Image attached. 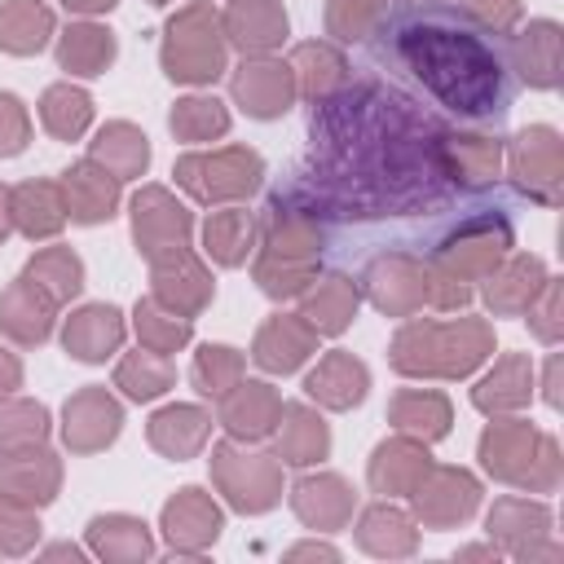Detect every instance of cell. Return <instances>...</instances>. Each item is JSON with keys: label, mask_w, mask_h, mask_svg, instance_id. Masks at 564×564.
I'll use <instances>...</instances> for the list:
<instances>
[{"label": "cell", "mask_w": 564, "mask_h": 564, "mask_svg": "<svg viewBox=\"0 0 564 564\" xmlns=\"http://www.w3.org/2000/svg\"><path fill=\"white\" fill-rule=\"evenodd\" d=\"M480 463L502 485L551 494L560 485V449L546 432H538L524 419H498L480 436Z\"/></svg>", "instance_id": "4"}, {"label": "cell", "mask_w": 564, "mask_h": 564, "mask_svg": "<svg viewBox=\"0 0 564 564\" xmlns=\"http://www.w3.org/2000/svg\"><path fill=\"white\" fill-rule=\"evenodd\" d=\"M212 476H216L220 494L229 498V507H238L247 516H260L282 498V467L273 454H251V449L220 441L212 449Z\"/></svg>", "instance_id": "8"}, {"label": "cell", "mask_w": 564, "mask_h": 564, "mask_svg": "<svg viewBox=\"0 0 564 564\" xmlns=\"http://www.w3.org/2000/svg\"><path fill=\"white\" fill-rule=\"evenodd\" d=\"M216 410H220V423H225L229 436L260 441V436H269L278 427L282 397L260 379H238L225 397H216Z\"/></svg>", "instance_id": "18"}, {"label": "cell", "mask_w": 564, "mask_h": 564, "mask_svg": "<svg viewBox=\"0 0 564 564\" xmlns=\"http://www.w3.org/2000/svg\"><path fill=\"white\" fill-rule=\"evenodd\" d=\"M48 410L40 401H4L0 405V454H22L44 445Z\"/></svg>", "instance_id": "48"}, {"label": "cell", "mask_w": 564, "mask_h": 564, "mask_svg": "<svg viewBox=\"0 0 564 564\" xmlns=\"http://www.w3.org/2000/svg\"><path fill=\"white\" fill-rule=\"evenodd\" d=\"M242 352L238 348H229V344H203L198 352H194V370H189V379H194V388L203 392V397H225L238 379H242Z\"/></svg>", "instance_id": "50"}, {"label": "cell", "mask_w": 564, "mask_h": 564, "mask_svg": "<svg viewBox=\"0 0 564 564\" xmlns=\"http://www.w3.org/2000/svg\"><path fill=\"white\" fill-rule=\"evenodd\" d=\"M137 339H141V348L172 357L176 348L189 344V317H181L167 304H159L154 295H145V300H137Z\"/></svg>", "instance_id": "46"}, {"label": "cell", "mask_w": 564, "mask_h": 564, "mask_svg": "<svg viewBox=\"0 0 564 564\" xmlns=\"http://www.w3.org/2000/svg\"><path fill=\"white\" fill-rule=\"evenodd\" d=\"M507 256H511V225L502 216H494V212H476L432 251L427 264L449 273V278H458V282H480Z\"/></svg>", "instance_id": "7"}, {"label": "cell", "mask_w": 564, "mask_h": 564, "mask_svg": "<svg viewBox=\"0 0 564 564\" xmlns=\"http://www.w3.org/2000/svg\"><path fill=\"white\" fill-rule=\"evenodd\" d=\"M88 159L97 167H106L115 181H132V176H145V167H150V141L141 128L115 119L88 141Z\"/></svg>", "instance_id": "34"}, {"label": "cell", "mask_w": 564, "mask_h": 564, "mask_svg": "<svg viewBox=\"0 0 564 564\" xmlns=\"http://www.w3.org/2000/svg\"><path fill=\"white\" fill-rule=\"evenodd\" d=\"M313 348H317V330L300 313H278L256 330L251 361L269 375H291L313 357Z\"/></svg>", "instance_id": "17"}, {"label": "cell", "mask_w": 564, "mask_h": 564, "mask_svg": "<svg viewBox=\"0 0 564 564\" xmlns=\"http://www.w3.org/2000/svg\"><path fill=\"white\" fill-rule=\"evenodd\" d=\"M70 13H84V18H93V13H106V9H115L119 0H62Z\"/></svg>", "instance_id": "57"}, {"label": "cell", "mask_w": 564, "mask_h": 564, "mask_svg": "<svg viewBox=\"0 0 564 564\" xmlns=\"http://www.w3.org/2000/svg\"><path fill=\"white\" fill-rule=\"evenodd\" d=\"M383 18H388V0H330L326 4V31L348 44L375 35Z\"/></svg>", "instance_id": "51"}, {"label": "cell", "mask_w": 564, "mask_h": 564, "mask_svg": "<svg viewBox=\"0 0 564 564\" xmlns=\"http://www.w3.org/2000/svg\"><path fill=\"white\" fill-rule=\"evenodd\" d=\"M53 313H57V300L35 278L22 273L0 295V335H9L13 344H44L53 330Z\"/></svg>", "instance_id": "23"}, {"label": "cell", "mask_w": 564, "mask_h": 564, "mask_svg": "<svg viewBox=\"0 0 564 564\" xmlns=\"http://www.w3.org/2000/svg\"><path fill=\"white\" fill-rule=\"evenodd\" d=\"M251 247H256V216H247L242 207H220V212L207 216V225H203V251L216 264L234 269V264H242L251 256Z\"/></svg>", "instance_id": "41"}, {"label": "cell", "mask_w": 564, "mask_h": 564, "mask_svg": "<svg viewBox=\"0 0 564 564\" xmlns=\"http://www.w3.org/2000/svg\"><path fill=\"white\" fill-rule=\"evenodd\" d=\"M357 542H361L370 555H410V551L419 546V529H414V520H410L401 507L379 502V507H370V511L361 516Z\"/></svg>", "instance_id": "44"}, {"label": "cell", "mask_w": 564, "mask_h": 564, "mask_svg": "<svg viewBox=\"0 0 564 564\" xmlns=\"http://www.w3.org/2000/svg\"><path fill=\"white\" fill-rule=\"evenodd\" d=\"M432 467V454H427V441H414V436H392L383 441L375 454H370V489L383 494V498H410L419 489V480L427 476Z\"/></svg>", "instance_id": "20"}, {"label": "cell", "mask_w": 564, "mask_h": 564, "mask_svg": "<svg viewBox=\"0 0 564 564\" xmlns=\"http://www.w3.org/2000/svg\"><path fill=\"white\" fill-rule=\"evenodd\" d=\"M286 66H291V75H295L300 97H308V101H322V97H330L339 84H348V62H344V53L330 48V44H300Z\"/></svg>", "instance_id": "39"}, {"label": "cell", "mask_w": 564, "mask_h": 564, "mask_svg": "<svg viewBox=\"0 0 564 564\" xmlns=\"http://www.w3.org/2000/svg\"><path fill=\"white\" fill-rule=\"evenodd\" d=\"M220 31L225 44L242 48L247 57H269L286 40V9L278 0H229Z\"/></svg>", "instance_id": "16"}, {"label": "cell", "mask_w": 564, "mask_h": 564, "mask_svg": "<svg viewBox=\"0 0 564 564\" xmlns=\"http://www.w3.org/2000/svg\"><path fill=\"white\" fill-rule=\"evenodd\" d=\"M392 22V53L397 62L454 115L467 119H494L511 101L507 62L476 26H454L441 18H427L419 9H405Z\"/></svg>", "instance_id": "2"}, {"label": "cell", "mask_w": 564, "mask_h": 564, "mask_svg": "<svg viewBox=\"0 0 564 564\" xmlns=\"http://www.w3.org/2000/svg\"><path fill=\"white\" fill-rule=\"evenodd\" d=\"M546 269L538 256H507L494 273H485V304L502 317H516L529 308V300L542 291Z\"/></svg>", "instance_id": "30"}, {"label": "cell", "mask_w": 564, "mask_h": 564, "mask_svg": "<svg viewBox=\"0 0 564 564\" xmlns=\"http://www.w3.org/2000/svg\"><path fill=\"white\" fill-rule=\"evenodd\" d=\"M511 176L516 185L538 203H560V176H564V145L560 132L538 123L524 128L511 141Z\"/></svg>", "instance_id": "9"}, {"label": "cell", "mask_w": 564, "mask_h": 564, "mask_svg": "<svg viewBox=\"0 0 564 564\" xmlns=\"http://www.w3.org/2000/svg\"><path fill=\"white\" fill-rule=\"evenodd\" d=\"M313 189L344 216L414 212L445 194V128L375 79L313 101Z\"/></svg>", "instance_id": "1"}, {"label": "cell", "mask_w": 564, "mask_h": 564, "mask_svg": "<svg viewBox=\"0 0 564 564\" xmlns=\"http://www.w3.org/2000/svg\"><path fill=\"white\" fill-rule=\"evenodd\" d=\"M115 31L110 26H97V22H70L57 40V66L66 75H79V79H93L101 75L110 62H115Z\"/></svg>", "instance_id": "37"}, {"label": "cell", "mask_w": 564, "mask_h": 564, "mask_svg": "<svg viewBox=\"0 0 564 564\" xmlns=\"http://www.w3.org/2000/svg\"><path fill=\"white\" fill-rule=\"evenodd\" d=\"M150 278H154V300L167 304L181 317H194L212 304V273L203 269V260L189 247H172L163 256L150 260Z\"/></svg>", "instance_id": "14"}, {"label": "cell", "mask_w": 564, "mask_h": 564, "mask_svg": "<svg viewBox=\"0 0 564 564\" xmlns=\"http://www.w3.org/2000/svg\"><path fill=\"white\" fill-rule=\"evenodd\" d=\"M62 344H66V352L75 361L97 366V361L119 352V344H123V313L115 304H84V308H75L66 317Z\"/></svg>", "instance_id": "22"}, {"label": "cell", "mask_w": 564, "mask_h": 564, "mask_svg": "<svg viewBox=\"0 0 564 564\" xmlns=\"http://www.w3.org/2000/svg\"><path fill=\"white\" fill-rule=\"evenodd\" d=\"M172 176H176V185H181L189 198L216 207V203H238V198H247V194L260 185L264 163H260V154L247 150V145H225V150H203V154L176 159Z\"/></svg>", "instance_id": "6"}, {"label": "cell", "mask_w": 564, "mask_h": 564, "mask_svg": "<svg viewBox=\"0 0 564 564\" xmlns=\"http://www.w3.org/2000/svg\"><path fill=\"white\" fill-rule=\"evenodd\" d=\"M300 295H304L300 317H304L317 335H339V330H348V322L357 317V304H361V291H357L352 278H344V273L322 278L317 286H304Z\"/></svg>", "instance_id": "36"}, {"label": "cell", "mask_w": 564, "mask_h": 564, "mask_svg": "<svg viewBox=\"0 0 564 564\" xmlns=\"http://www.w3.org/2000/svg\"><path fill=\"white\" fill-rule=\"evenodd\" d=\"M546 529H551V511L529 498H498L489 511V538H498L502 551L520 560L533 555V542L546 538Z\"/></svg>", "instance_id": "35"}, {"label": "cell", "mask_w": 564, "mask_h": 564, "mask_svg": "<svg viewBox=\"0 0 564 564\" xmlns=\"http://www.w3.org/2000/svg\"><path fill=\"white\" fill-rule=\"evenodd\" d=\"M229 93H234V101H238L251 119H278V115H286L291 101L300 97L291 66H286V62H273V57H247V62L229 75Z\"/></svg>", "instance_id": "13"}, {"label": "cell", "mask_w": 564, "mask_h": 564, "mask_svg": "<svg viewBox=\"0 0 564 564\" xmlns=\"http://www.w3.org/2000/svg\"><path fill=\"white\" fill-rule=\"evenodd\" d=\"M88 546H93L101 560H145V555L154 551L145 520L123 516V511H115V516H93V520H88Z\"/></svg>", "instance_id": "42"}, {"label": "cell", "mask_w": 564, "mask_h": 564, "mask_svg": "<svg viewBox=\"0 0 564 564\" xmlns=\"http://www.w3.org/2000/svg\"><path fill=\"white\" fill-rule=\"evenodd\" d=\"M57 485H62V463H57L44 445L0 458V494L18 498V502H26V507L53 502Z\"/></svg>", "instance_id": "26"}, {"label": "cell", "mask_w": 564, "mask_h": 564, "mask_svg": "<svg viewBox=\"0 0 564 564\" xmlns=\"http://www.w3.org/2000/svg\"><path fill=\"white\" fill-rule=\"evenodd\" d=\"M388 423L414 441H441L449 432V397L436 388H401L388 401Z\"/></svg>", "instance_id": "33"}, {"label": "cell", "mask_w": 564, "mask_h": 564, "mask_svg": "<svg viewBox=\"0 0 564 564\" xmlns=\"http://www.w3.org/2000/svg\"><path fill=\"white\" fill-rule=\"evenodd\" d=\"M291 507H295V516H300L308 529L335 533V529H344V524L352 520L357 494H352V485H348L344 476L317 471V476H300V480L291 485Z\"/></svg>", "instance_id": "19"}, {"label": "cell", "mask_w": 564, "mask_h": 564, "mask_svg": "<svg viewBox=\"0 0 564 564\" xmlns=\"http://www.w3.org/2000/svg\"><path fill=\"white\" fill-rule=\"evenodd\" d=\"M498 141L489 137H467V132H445L441 137V159L449 185H480L498 172Z\"/></svg>", "instance_id": "40"}, {"label": "cell", "mask_w": 564, "mask_h": 564, "mask_svg": "<svg viewBox=\"0 0 564 564\" xmlns=\"http://www.w3.org/2000/svg\"><path fill=\"white\" fill-rule=\"evenodd\" d=\"M53 40V9L44 0H4L0 4V48L31 57Z\"/></svg>", "instance_id": "38"}, {"label": "cell", "mask_w": 564, "mask_h": 564, "mask_svg": "<svg viewBox=\"0 0 564 564\" xmlns=\"http://www.w3.org/2000/svg\"><path fill=\"white\" fill-rule=\"evenodd\" d=\"M555 366H560V361L551 357V366H546V401H551V405H560V388H555Z\"/></svg>", "instance_id": "59"}, {"label": "cell", "mask_w": 564, "mask_h": 564, "mask_svg": "<svg viewBox=\"0 0 564 564\" xmlns=\"http://www.w3.org/2000/svg\"><path fill=\"white\" fill-rule=\"evenodd\" d=\"M13 234V207H9V189L0 185V242Z\"/></svg>", "instance_id": "58"}, {"label": "cell", "mask_w": 564, "mask_h": 564, "mask_svg": "<svg viewBox=\"0 0 564 564\" xmlns=\"http://www.w3.org/2000/svg\"><path fill=\"white\" fill-rule=\"evenodd\" d=\"M366 295L379 313L388 317H410L427 304V264L405 256V251H392V256H379L370 269H366Z\"/></svg>", "instance_id": "12"}, {"label": "cell", "mask_w": 564, "mask_h": 564, "mask_svg": "<svg viewBox=\"0 0 564 564\" xmlns=\"http://www.w3.org/2000/svg\"><path fill=\"white\" fill-rule=\"evenodd\" d=\"M18 388H22V361L9 348H0V401L13 397Z\"/></svg>", "instance_id": "56"}, {"label": "cell", "mask_w": 564, "mask_h": 564, "mask_svg": "<svg viewBox=\"0 0 564 564\" xmlns=\"http://www.w3.org/2000/svg\"><path fill=\"white\" fill-rule=\"evenodd\" d=\"M454 4H458V13L471 18L476 31L502 35V31H511L520 22V0H454Z\"/></svg>", "instance_id": "53"}, {"label": "cell", "mask_w": 564, "mask_h": 564, "mask_svg": "<svg viewBox=\"0 0 564 564\" xmlns=\"http://www.w3.org/2000/svg\"><path fill=\"white\" fill-rule=\"evenodd\" d=\"M159 62L176 84H212L225 75V31L212 0H189L167 18Z\"/></svg>", "instance_id": "5"}, {"label": "cell", "mask_w": 564, "mask_h": 564, "mask_svg": "<svg viewBox=\"0 0 564 564\" xmlns=\"http://www.w3.org/2000/svg\"><path fill=\"white\" fill-rule=\"evenodd\" d=\"M57 185L66 198V220H75V225H101L119 207V181L106 167H97L93 159H79Z\"/></svg>", "instance_id": "24"}, {"label": "cell", "mask_w": 564, "mask_h": 564, "mask_svg": "<svg viewBox=\"0 0 564 564\" xmlns=\"http://www.w3.org/2000/svg\"><path fill=\"white\" fill-rule=\"evenodd\" d=\"M35 538H40L35 507H26V502L0 494V555H22Z\"/></svg>", "instance_id": "52"}, {"label": "cell", "mask_w": 564, "mask_h": 564, "mask_svg": "<svg viewBox=\"0 0 564 564\" xmlns=\"http://www.w3.org/2000/svg\"><path fill=\"white\" fill-rule=\"evenodd\" d=\"M167 123L181 141H216L229 132V110L216 97H181L172 106Z\"/></svg>", "instance_id": "49"}, {"label": "cell", "mask_w": 564, "mask_h": 564, "mask_svg": "<svg viewBox=\"0 0 564 564\" xmlns=\"http://www.w3.org/2000/svg\"><path fill=\"white\" fill-rule=\"evenodd\" d=\"M529 326H533V335L542 339V344H555L560 339V282L555 278H546L542 282V291L529 300Z\"/></svg>", "instance_id": "55"}, {"label": "cell", "mask_w": 564, "mask_h": 564, "mask_svg": "<svg viewBox=\"0 0 564 564\" xmlns=\"http://www.w3.org/2000/svg\"><path fill=\"white\" fill-rule=\"evenodd\" d=\"M172 383H176L172 357L150 352V348H137V352H128V357L115 366V388H123V397H132V401H154V397H163Z\"/></svg>", "instance_id": "45"}, {"label": "cell", "mask_w": 564, "mask_h": 564, "mask_svg": "<svg viewBox=\"0 0 564 564\" xmlns=\"http://www.w3.org/2000/svg\"><path fill=\"white\" fill-rule=\"evenodd\" d=\"M410 502H414V511H419V520L427 529H454L476 511L480 485L463 467H436L432 463L427 476L419 480V489L410 494Z\"/></svg>", "instance_id": "10"}, {"label": "cell", "mask_w": 564, "mask_h": 564, "mask_svg": "<svg viewBox=\"0 0 564 564\" xmlns=\"http://www.w3.org/2000/svg\"><path fill=\"white\" fill-rule=\"evenodd\" d=\"M163 533L176 555H198L220 538V507L212 502V494L189 485L163 507Z\"/></svg>", "instance_id": "21"}, {"label": "cell", "mask_w": 564, "mask_h": 564, "mask_svg": "<svg viewBox=\"0 0 564 564\" xmlns=\"http://www.w3.org/2000/svg\"><path fill=\"white\" fill-rule=\"evenodd\" d=\"M189 229H194L189 212L163 185H145L132 198V238L145 260H154L172 247H189Z\"/></svg>", "instance_id": "11"}, {"label": "cell", "mask_w": 564, "mask_h": 564, "mask_svg": "<svg viewBox=\"0 0 564 564\" xmlns=\"http://www.w3.org/2000/svg\"><path fill=\"white\" fill-rule=\"evenodd\" d=\"M123 427V410L119 401L106 392V388H79L66 410H62V441L75 449V454H93V449H106Z\"/></svg>", "instance_id": "15"}, {"label": "cell", "mask_w": 564, "mask_h": 564, "mask_svg": "<svg viewBox=\"0 0 564 564\" xmlns=\"http://www.w3.org/2000/svg\"><path fill=\"white\" fill-rule=\"evenodd\" d=\"M366 388H370L366 361H357V357L344 352V348L326 352V357L308 370V379H304L308 401H317V405H326V410H352V405H361V401H366Z\"/></svg>", "instance_id": "25"}, {"label": "cell", "mask_w": 564, "mask_h": 564, "mask_svg": "<svg viewBox=\"0 0 564 564\" xmlns=\"http://www.w3.org/2000/svg\"><path fill=\"white\" fill-rule=\"evenodd\" d=\"M145 436H150V445H154L159 454H167V458L181 463V458H194V454L207 445V436H212V414L198 410V405H163L159 414H150Z\"/></svg>", "instance_id": "29"}, {"label": "cell", "mask_w": 564, "mask_h": 564, "mask_svg": "<svg viewBox=\"0 0 564 564\" xmlns=\"http://www.w3.org/2000/svg\"><path fill=\"white\" fill-rule=\"evenodd\" d=\"M560 22H529L516 40H511V66L520 70V79L529 88H555L560 84Z\"/></svg>", "instance_id": "28"}, {"label": "cell", "mask_w": 564, "mask_h": 564, "mask_svg": "<svg viewBox=\"0 0 564 564\" xmlns=\"http://www.w3.org/2000/svg\"><path fill=\"white\" fill-rule=\"evenodd\" d=\"M26 278H35L57 304H66L84 286V264H79V256L70 247H44V251H35L26 260Z\"/></svg>", "instance_id": "47"}, {"label": "cell", "mask_w": 564, "mask_h": 564, "mask_svg": "<svg viewBox=\"0 0 564 564\" xmlns=\"http://www.w3.org/2000/svg\"><path fill=\"white\" fill-rule=\"evenodd\" d=\"M40 123L57 141H79L84 128L93 123V97L84 88H75L70 79L66 84H48L44 97H40Z\"/></svg>", "instance_id": "43"}, {"label": "cell", "mask_w": 564, "mask_h": 564, "mask_svg": "<svg viewBox=\"0 0 564 564\" xmlns=\"http://www.w3.org/2000/svg\"><path fill=\"white\" fill-rule=\"evenodd\" d=\"M31 141V115L13 93H0V159L22 154Z\"/></svg>", "instance_id": "54"}, {"label": "cell", "mask_w": 564, "mask_h": 564, "mask_svg": "<svg viewBox=\"0 0 564 564\" xmlns=\"http://www.w3.org/2000/svg\"><path fill=\"white\" fill-rule=\"evenodd\" d=\"M150 4H172V0H150Z\"/></svg>", "instance_id": "60"}, {"label": "cell", "mask_w": 564, "mask_h": 564, "mask_svg": "<svg viewBox=\"0 0 564 564\" xmlns=\"http://www.w3.org/2000/svg\"><path fill=\"white\" fill-rule=\"evenodd\" d=\"M529 397H533V366H529L524 352H507V357H498L494 370H489V375L476 383V392H471L476 410H485V414H511V410H524Z\"/></svg>", "instance_id": "32"}, {"label": "cell", "mask_w": 564, "mask_h": 564, "mask_svg": "<svg viewBox=\"0 0 564 564\" xmlns=\"http://www.w3.org/2000/svg\"><path fill=\"white\" fill-rule=\"evenodd\" d=\"M494 352V330L480 317L427 322L410 317L392 339V366L410 379H463Z\"/></svg>", "instance_id": "3"}, {"label": "cell", "mask_w": 564, "mask_h": 564, "mask_svg": "<svg viewBox=\"0 0 564 564\" xmlns=\"http://www.w3.org/2000/svg\"><path fill=\"white\" fill-rule=\"evenodd\" d=\"M9 207H13V229H22L31 242L53 238L66 225V198L57 181H26L9 189Z\"/></svg>", "instance_id": "31"}, {"label": "cell", "mask_w": 564, "mask_h": 564, "mask_svg": "<svg viewBox=\"0 0 564 564\" xmlns=\"http://www.w3.org/2000/svg\"><path fill=\"white\" fill-rule=\"evenodd\" d=\"M278 463H291V467H308V463H322L330 454V427L326 419L304 405V401H291L282 405L278 414Z\"/></svg>", "instance_id": "27"}]
</instances>
